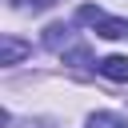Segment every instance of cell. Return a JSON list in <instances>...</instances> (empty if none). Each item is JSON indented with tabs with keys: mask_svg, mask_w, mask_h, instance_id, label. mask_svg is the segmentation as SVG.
<instances>
[{
	"mask_svg": "<svg viewBox=\"0 0 128 128\" xmlns=\"http://www.w3.org/2000/svg\"><path fill=\"white\" fill-rule=\"evenodd\" d=\"M96 72L108 76V80L128 84V56H104V60H96Z\"/></svg>",
	"mask_w": 128,
	"mask_h": 128,
	"instance_id": "cell-1",
	"label": "cell"
},
{
	"mask_svg": "<svg viewBox=\"0 0 128 128\" xmlns=\"http://www.w3.org/2000/svg\"><path fill=\"white\" fill-rule=\"evenodd\" d=\"M28 52H32V48H28L24 40H16V36H4V40H0V64H20Z\"/></svg>",
	"mask_w": 128,
	"mask_h": 128,
	"instance_id": "cell-2",
	"label": "cell"
},
{
	"mask_svg": "<svg viewBox=\"0 0 128 128\" xmlns=\"http://www.w3.org/2000/svg\"><path fill=\"white\" fill-rule=\"evenodd\" d=\"M96 36H104V40H120V36H128V20H116V16H104V20L96 24Z\"/></svg>",
	"mask_w": 128,
	"mask_h": 128,
	"instance_id": "cell-3",
	"label": "cell"
},
{
	"mask_svg": "<svg viewBox=\"0 0 128 128\" xmlns=\"http://www.w3.org/2000/svg\"><path fill=\"white\" fill-rule=\"evenodd\" d=\"M88 128H128V120L116 116V112H96V116L88 120Z\"/></svg>",
	"mask_w": 128,
	"mask_h": 128,
	"instance_id": "cell-4",
	"label": "cell"
},
{
	"mask_svg": "<svg viewBox=\"0 0 128 128\" xmlns=\"http://www.w3.org/2000/svg\"><path fill=\"white\" fill-rule=\"evenodd\" d=\"M60 40H68V28H64V24H52L48 36H44V44H48V48H60Z\"/></svg>",
	"mask_w": 128,
	"mask_h": 128,
	"instance_id": "cell-5",
	"label": "cell"
},
{
	"mask_svg": "<svg viewBox=\"0 0 128 128\" xmlns=\"http://www.w3.org/2000/svg\"><path fill=\"white\" fill-rule=\"evenodd\" d=\"M68 60H76V64H88V48H72V52H68Z\"/></svg>",
	"mask_w": 128,
	"mask_h": 128,
	"instance_id": "cell-6",
	"label": "cell"
}]
</instances>
